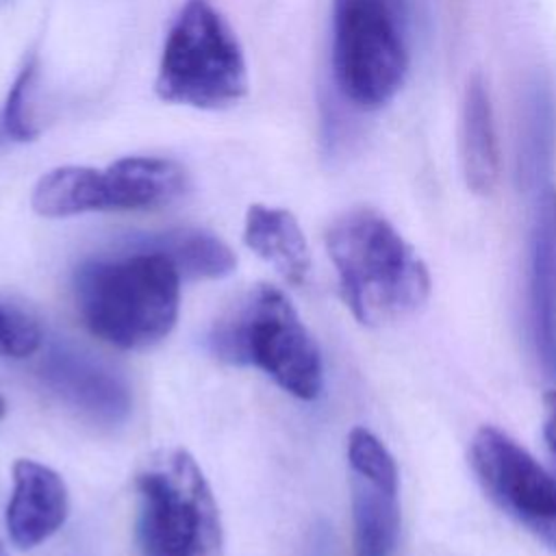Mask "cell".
<instances>
[{"label": "cell", "mask_w": 556, "mask_h": 556, "mask_svg": "<svg viewBox=\"0 0 556 556\" xmlns=\"http://www.w3.org/2000/svg\"><path fill=\"white\" fill-rule=\"evenodd\" d=\"M85 328L119 350H143L165 339L178 319L180 274L141 243L130 252L85 261L72 280Z\"/></svg>", "instance_id": "6da1fadb"}, {"label": "cell", "mask_w": 556, "mask_h": 556, "mask_svg": "<svg viewBox=\"0 0 556 556\" xmlns=\"http://www.w3.org/2000/svg\"><path fill=\"white\" fill-rule=\"evenodd\" d=\"M326 250L345 306L363 326H387L419 311L430 274L415 248L376 208L341 213L326 230Z\"/></svg>", "instance_id": "7a4b0ae2"}, {"label": "cell", "mask_w": 556, "mask_h": 556, "mask_svg": "<svg viewBox=\"0 0 556 556\" xmlns=\"http://www.w3.org/2000/svg\"><path fill=\"white\" fill-rule=\"evenodd\" d=\"M208 348L228 365H254L298 400H315L324 387L321 352L274 285L243 293L211 328Z\"/></svg>", "instance_id": "3957f363"}, {"label": "cell", "mask_w": 556, "mask_h": 556, "mask_svg": "<svg viewBox=\"0 0 556 556\" xmlns=\"http://www.w3.org/2000/svg\"><path fill=\"white\" fill-rule=\"evenodd\" d=\"M141 556H222L224 528L213 491L185 450L152 454L135 478Z\"/></svg>", "instance_id": "277c9868"}, {"label": "cell", "mask_w": 556, "mask_h": 556, "mask_svg": "<svg viewBox=\"0 0 556 556\" xmlns=\"http://www.w3.org/2000/svg\"><path fill=\"white\" fill-rule=\"evenodd\" d=\"M154 91L172 104L226 109L248 93L239 39L208 0H187L163 43Z\"/></svg>", "instance_id": "5b68a950"}, {"label": "cell", "mask_w": 556, "mask_h": 556, "mask_svg": "<svg viewBox=\"0 0 556 556\" xmlns=\"http://www.w3.org/2000/svg\"><path fill=\"white\" fill-rule=\"evenodd\" d=\"M406 0H332V74L348 102L376 111L408 74Z\"/></svg>", "instance_id": "8992f818"}, {"label": "cell", "mask_w": 556, "mask_h": 556, "mask_svg": "<svg viewBox=\"0 0 556 556\" xmlns=\"http://www.w3.org/2000/svg\"><path fill=\"white\" fill-rule=\"evenodd\" d=\"M189 185L185 167L163 156H124L104 169L63 165L46 172L30 195L41 217L96 211H148L178 200Z\"/></svg>", "instance_id": "52a82bcc"}, {"label": "cell", "mask_w": 556, "mask_h": 556, "mask_svg": "<svg viewBox=\"0 0 556 556\" xmlns=\"http://www.w3.org/2000/svg\"><path fill=\"white\" fill-rule=\"evenodd\" d=\"M471 469L486 495L508 515L536 530L556 526V476L495 426L476 430Z\"/></svg>", "instance_id": "ba28073f"}, {"label": "cell", "mask_w": 556, "mask_h": 556, "mask_svg": "<svg viewBox=\"0 0 556 556\" xmlns=\"http://www.w3.org/2000/svg\"><path fill=\"white\" fill-rule=\"evenodd\" d=\"M43 387L65 406L104 426L124 421L130 413V389L104 358L72 343H52L39 363Z\"/></svg>", "instance_id": "9c48e42d"}, {"label": "cell", "mask_w": 556, "mask_h": 556, "mask_svg": "<svg viewBox=\"0 0 556 556\" xmlns=\"http://www.w3.org/2000/svg\"><path fill=\"white\" fill-rule=\"evenodd\" d=\"M530 328L543 371L556 378V187L534 193L528 271Z\"/></svg>", "instance_id": "30bf717a"}, {"label": "cell", "mask_w": 556, "mask_h": 556, "mask_svg": "<svg viewBox=\"0 0 556 556\" xmlns=\"http://www.w3.org/2000/svg\"><path fill=\"white\" fill-rule=\"evenodd\" d=\"M70 493L63 478L30 458L13 463V491L7 504V532L11 541L30 549L48 541L67 519Z\"/></svg>", "instance_id": "8fae6325"}, {"label": "cell", "mask_w": 556, "mask_h": 556, "mask_svg": "<svg viewBox=\"0 0 556 556\" xmlns=\"http://www.w3.org/2000/svg\"><path fill=\"white\" fill-rule=\"evenodd\" d=\"M458 161L465 185L476 195H491L500 182L502 156L489 83L473 72L463 89L458 115Z\"/></svg>", "instance_id": "7c38bea8"}, {"label": "cell", "mask_w": 556, "mask_h": 556, "mask_svg": "<svg viewBox=\"0 0 556 556\" xmlns=\"http://www.w3.org/2000/svg\"><path fill=\"white\" fill-rule=\"evenodd\" d=\"M243 243L291 285H304L311 271L306 237L287 208L252 204L245 213Z\"/></svg>", "instance_id": "4fadbf2b"}, {"label": "cell", "mask_w": 556, "mask_h": 556, "mask_svg": "<svg viewBox=\"0 0 556 556\" xmlns=\"http://www.w3.org/2000/svg\"><path fill=\"white\" fill-rule=\"evenodd\" d=\"M521 119L517 178L523 189L536 193L549 182L556 141V109L552 91L545 83L536 80L530 85Z\"/></svg>", "instance_id": "5bb4252c"}, {"label": "cell", "mask_w": 556, "mask_h": 556, "mask_svg": "<svg viewBox=\"0 0 556 556\" xmlns=\"http://www.w3.org/2000/svg\"><path fill=\"white\" fill-rule=\"evenodd\" d=\"M354 556H393L400 534V491L352 476Z\"/></svg>", "instance_id": "9a60e30c"}, {"label": "cell", "mask_w": 556, "mask_h": 556, "mask_svg": "<svg viewBox=\"0 0 556 556\" xmlns=\"http://www.w3.org/2000/svg\"><path fill=\"white\" fill-rule=\"evenodd\" d=\"M165 254L180 278H224L237 267L235 252L213 232L198 228H176L137 241Z\"/></svg>", "instance_id": "2e32d148"}, {"label": "cell", "mask_w": 556, "mask_h": 556, "mask_svg": "<svg viewBox=\"0 0 556 556\" xmlns=\"http://www.w3.org/2000/svg\"><path fill=\"white\" fill-rule=\"evenodd\" d=\"M348 465L352 476L369 480L382 489L400 491L395 458L387 445L367 428H352L348 434Z\"/></svg>", "instance_id": "e0dca14e"}, {"label": "cell", "mask_w": 556, "mask_h": 556, "mask_svg": "<svg viewBox=\"0 0 556 556\" xmlns=\"http://www.w3.org/2000/svg\"><path fill=\"white\" fill-rule=\"evenodd\" d=\"M35 76H37V59L30 56L9 87V93L0 113V130L11 141H33L39 135V128L35 126V119L30 115V104H28Z\"/></svg>", "instance_id": "ac0fdd59"}, {"label": "cell", "mask_w": 556, "mask_h": 556, "mask_svg": "<svg viewBox=\"0 0 556 556\" xmlns=\"http://www.w3.org/2000/svg\"><path fill=\"white\" fill-rule=\"evenodd\" d=\"M43 345V330L37 317L11 302H0V356L24 361Z\"/></svg>", "instance_id": "d6986e66"}, {"label": "cell", "mask_w": 556, "mask_h": 556, "mask_svg": "<svg viewBox=\"0 0 556 556\" xmlns=\"http://www.w3.org/2000/svg\"><path fill=\"white\" fill-rule=\"evenodd\" d=\"M543 439L556 463V389L543 397Z\"/></svg>", "instance_id": "ffe728a7"}, {"label": "cell", "mask_w": 556, "mask_h": 556, "mask_svg": "<svg viewBox=\"0 0 556 556\" xmlns=\"http://www.w3.org/2000/svg\"><path fill=\"white\" fill-rule=\"evenodd\" d=\"M7 410H9V404H7V400H4V395L0 393V419H4V415H7Z\"/></svg>", "instance_id": "44dd1931"}, {"label": "cell", "mask_w": 556, "mask_h": 556, "mask_svg": "<svg viewBox=\"0 0 556 556\" xmlns=\"http://www.w3.org/2000/svg\"><path fill=\"white\" fill-rule=\"evenodd\" d=\"M0 556H9V554H7V547H4L2 543H0Z\"/></svg>", "instance_id": "7402d4cb"}]
</instances>
